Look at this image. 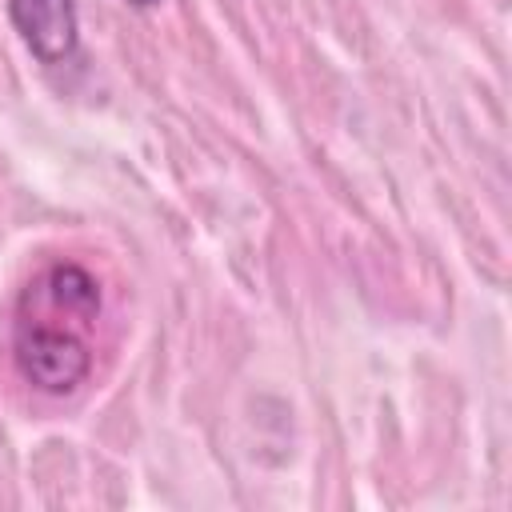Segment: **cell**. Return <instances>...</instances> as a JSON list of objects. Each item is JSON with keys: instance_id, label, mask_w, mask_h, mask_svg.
Masks as SVG:
<instances>
[{"instance_id": "cell-1", "label": "cell", "mask_w": 512, "mask_h": 512, "mask_svg": "<svg viewBox=\"0 0 512 512\" xmlns=\"http://www.w3.org/2000/svg\"><path fill=\"white\" fill-rule=\"evenodd\" d=\"M12 360L20 376L40 388L44 396H68L84 384L92 368L88 340L76 328H56L48 316H28L20 308L16 332H12Z\"/></svg>"}, {"instance_id": "cell-2", "label": "cell", "mask_w": 512, "mask_h": 512, "mask_svg": "<svg viewBox=\"0 0 512 512\" xmlns=\"http://www.w3.org/2000/svg\"><path fill=\"white\" fill-rule=\"evenodd\" d=\"M8 20L40 64H64L80 48L76 0H8Z\"/></svg>"}, {"instance_id": "cell-3", "label": "cell", "mask_w": 512, "mask_h": 512, "mask_svg": "<svg viewBox=\"0 0 512 512\" xmlns=\"http://www.w3.org/2000/svg\"><path fill=\"white\" fill-rule=\"evenodd\" d=\"M124 4H132V8H152V4H160V0H124Z\"/></svg>"}]
</instances>
